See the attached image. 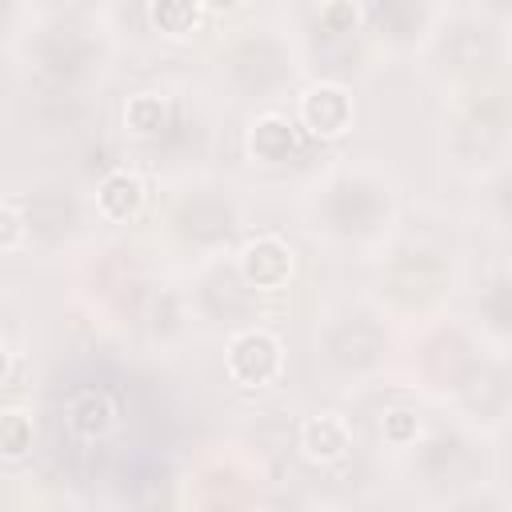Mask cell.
<instances>
[{"mask_svg":"<svg viewBox=\"0 0 512 512\" xmlns=\"http://www.w3.org/2000/svg\"><path fill=\"white\" fill-rule=\"evenodd\" d=\"M364 20H372L380 40L404 48V44H416V36L424 32L428 8H420V4H372V8H364Z\"/></svg>","mask_w":512,"mask_h":512,"instance_id":"17","label":"cell"},{"mask_svg":"<svg viewBox=\"0 0 512 512\" xmlns=\"http://www.w3.org/2000/svg\"><path fill=\"white\" fill-rule=\"evenodd\" d=\"M324 356L340 372H372L384 360V328L364 312H348L324 328Z\"/></svg>","mask_w":512,"mask_h":512,"instance_id":"5","label":"cell"},{"mask_svg":"<svg viewBox=\"0 0 512 512\" xmlns=\"http://www.w3.org/2000/svg\"><path fill=\"white\" fill-rule=\"evenodd\" d=\"M32 60L40 68V76H48L56 88H76L100 60L96 44L84 36V28H72V24H56V28H44L32 44Z\"/></svg>","mask_w":512,"mask_h":512,"instance_id":"2","label":"cell"},{"mask_svg":"<svg viewBox=\"0 0 512 512\" xmlns=\"http://www.w3.org/2000/svg\"><path fill=\"white\" fill-rule=\"evenodd\" d=\"M8 372H12V352H8V344L0 340V384L8 380Z\"/></svg>","mask_w":512,"mask_h":512,"instance_id":"29","label":"cell"},{"mask_svg":"<svg viewBox=\"0 0 512 512\" xmlns=\"http://www.w3.org/2000/svg\"><path fill=\"white\" fill-rule=\"evenodd\" d=\"M32 452V416L20 408H0V460H24Z\"/></svg>","mask_w":512,"mask_h":512,"instance_id":"22","label":"cell"},{"mask_svg":"<svg viewBox=\"0 0 512 512\" xmlns=\"http://www.w3.org/2000/svg\"><path fill=\"white\" fill-rule=\"evenodd\" d=\"M252 296H256V292L244 288V280H240L236 272H212V276L204 280V288H200V304H204V312L216 316V320H232V316L248 312Z\"/></svg>","mask_w":512,"mask_h":512,"instance_id":"18","label":"cell"},{"mask_svg":"<svg viewBox=\"0 0 512 512\" xmlns=\"http://www.w3.org/2000/svg\"><path fill=\"white\" fill-rule=\"evenodd\" d=\"M204 16H208V4H196V0H156V4H148V24L168 40L196 36Z\"/></svg>","mask_w":512,"mask_h":512,"instance_id":"19","label":"cell"},{"mask_svg":"<svg viewBox=\"0 0 512 512\" xmlns=\"http://www.w3.org/2000/svg\"><path fill=\"white\" fill-rule=\"evenodd\" d=\"M228 76L248 96H268L292 76V60L276 36H244L228 56Z\"/></svg>","mask_w":512,"mask_h":512,"instance_id":"3","label":"cell"},{"mask_svg":"<svg viewBox=\"0 0 512 512\" xmlns=\"http://www.w3.org/2000/svg\"><path fill=\"white\" fill-rule=\"evenodd\" d=\"M224 372L236 388H268L284 376V344L268 328H240L228 340Z\"/></svg>","mask_w":512,"mask_h":512,"instance_id":"4","label":"cell"},{"mask_svg":"<svg viewBox=\"0 0 512 512\" xmlns=\"http://www.w3.org/2000/svg\"><path fill=\"white\" fill-rule=\"evenodd\" d=\"M24 240H28V228H24L20 208L0 204V252H16V248H24Z\"/></svg>","mask_w":512,"mask_h":512,"instance_id":"27","label":"cell"},{"mask_svg":"<svg viewBox=\"0 0 512 512\" xmlns=\"http://www.w3.org/2000/svg\"><path fill=\"white\" fill-rule=\"evenodd\" d=\"M504 128H508V108L504 96H480L464 120L456 124V152L464 160H488L504 148Z\"/></svg>","mask_w":512,"mask_h":512,"instance_id":"10","label":"cell"},{"mask_svg":"<svg viewBox=\"0 0 512 512\" xmlns=\"http://www.w3.org/2000/svg\"><path fill=\"white\" fill-rule=\"evenodd\" d=\"M296 448H300V456H304L308 464L332 468V464L348 460V452H352V428H348V420L336 416V412H316V416H308V420L300 424Z\"/></svg>","mask_w":512,"mask_h":512,"instance_id":"12","label":"cell"},{"mask_svg":"<svg viewBox=\"0 0 512 512\" xmlns=\"http://www.w3.org/2000/svg\"><path fill=\"white\" fill-rule=\"evenodd\" d=\"M444 56L452 60V68L460 72H484L492 64V36L476 24H460L448 40H444Z\"/></svg>","mask_w":512,"mask_h":512,"instance_id":"21","label":"cell"},{"mask_svg":"<svg viewBox=\"0 0 512 512\" xmlns=\"http://www.w3.org/2000/svg\"><path fill=\"white\" fill-rule=\"evenodd\" d=\"M380 436L392 448H412L420 440V416L412 408H388L380 420Z\"/></svg>","mask_w":512,"mask_h":512,"instance_id":"24","label":"cell"},{"mask_svg":"<svg viewBox=\"0 0 512 512\" xmlns=\"http://www.w3.org/2000/svg\"><path fill=\"white\" fill-rule=\"evenodd\" d=\"M316 24L324 28L328 40H344V36H352L364 24V8L360 4H348V0H332V4H320L316 8Z\"/></svg>","mask_w":512,"mask_h":512,"instance_id":"23","label":"cell"},{"mask_svg":"<svg viewBox=\"0 0 512 512\" xmlns=\"http://www.w3.org/2000/svg\"><path fill=\"white\" fill-rule=\"evenodd\" d=\"M480 312L488 316V328H492L496 336H504V332H508L512 308H508V280H504V276H500V280L480 296Z\"/></svg>","mask_w":512,"mask_h":512,"instance_id":"25","label":"cell"},{"mask_svg":"<svg viewBox=\"0 0 512 512\" xmlns=\"http://www.w3.org/2000/svg\"><path fill=\"white\" fill-rule=\"evenodd\" d=\"M444 512H504L496 500H480V496H472V500H456L452 508H444Z\"/></svg>","mask_w":512,"mask_h":512,"instance_id":"28","label":"cell"},{"mask_svg":"<svg viewBox=\"0 0 512 512\" xmlns=\"http://www.w3.org/2000/svg\"><path fill=\"white\" fill-rule=\"evenodd\" d=\"M244 148L252 164H288L300 152V128L280 112H260L244 132Z\"/></svg>","mask_w":512,"mask_h":512,"instance_id":"13","label":"cell"},{"mask_svg":"<svg viewBox=\"0 0 512 512\" xmlns=\"http://www.w3.org/2000/svg\"><path fill=\"white\" fill-rule=\"evenodd\" d=\"M292 268H296V256L288 248V240L264 232V236H252L240 256H236V276L244 280V288L252 292H276L292 280Z\"/></svg>","mask_w":512,"mask_h":512,"instance_id":"9","label":"cell"},{"mask_svg":"<svg viewBox=\"0 0 512 512\" xmlns=\"http://www.w3.org/2000/svg\"><path fill=\"white\" fill-rule=\"evenodd\" d=\"M480 372H484V364L476 360V348L460 332H440L428 344V376L436 380V388L464 396Z\"/></svg>","mask_w":512,"mask_h":512,"instance_id":"11","label":"cell"},{"mask_svg":"<svg viewBox=\"0 0 512 512\" xmlns=\"http://www.w3.org/2000/svg\"><path fill=\"white\" fill-rule=\"evenodd\" d=\"M148 192H144V180L132 172V168H112L100 184H96V212L108 220V224H132L144 208Z\"/></svg>","mask_w":512,"mask_h":512,"instance_id":"15","label":"cell"},{"mask_svg":"<svg viewBox=\"0 0 512 512\" xmlns=\"http://www.w3.org/2000/svg\"><path fill=\"white\" fill-rule=\"evenodd\" d=\"M124 128L136 140H160L172 128V100L156 88H140L124 100Z\"/></svg>","mask_w":512,"mask_h":512,"instance_id":"16","label":"cell"},{"mask_svg":"<svg viewBox=\"0 0 512 512\" xmlns=\"http://www.w3.org/2000/svg\"><path fill=\"white\" fill-rule=\"evenodd\" d=\"M176 232L196 248H216L236 232V204L224 192H192L176 208Z\"/></svg>","mask_w":512,"mask_h":512,"instance_id":"8","label":"cell"},{"mask_svg":"<svg viewBox=\"0 0 512 512\" xmlns=\"http://www.w3.org/2000/svg\"><path fill=\"white\" fill-rule=\"evenodd\" d=\"M180 328V296L176 292H160L156 304H152V332L164 340Z\"/></svg>","mask_w":512,"mask_h":512,"instance_id":"26","label":"cell"},{"mask_svg":"<svg viewBox=\"0 0 512 512\" xmlns=\"http://www.w3.org/2000/svg\"><path fill=\"white\" fill-rule=\"evenodd\" d=\"M396 212V196L384 180L368 172H344L324 188L320 200V220L332 236L344 240H368L376 236Z\"/></svg>","mask_w":512,"mask_h":512,"instance_id":"1","label":"cell"},{"mask_svg":"<svg viewBox=\"0 0 512 512\" xmlns=\"http://www.w3.org/2000/svg\"><path fill=\"white\" fill-rule=\"evenodd\" d=\"M20 216H24V228L32 240L40 244H60L76 232L80 224V204L76 196L64 188V184H40L24 196L20 204Z\"/></svg>","mask_w":512,"mask_h":512,"instance_id":"7","label":"cell"},{"mask_svg":"<svg viewBox=\"0 0 512 512\" xmlns=\"http://www.w3.org/2000/svg\"><path fill=\"white\" fill-rule=\"evenodd\" d=\"M464 456H468V444L456 432H432L428 440H416V468L424 480H444L448 472H456Z\"/></svg>","mask_w":512,"mask_h":512,"instance_id":"20","label":"cell"},{"mask_svg":"<svg viewBox=\"0 0 512 512\" xmlns=\"http://www.w3.org/2000/svg\"><path fill=\"white\" fill-rule=\"evenodd\" d=\"M352 120H356V100L336 80L308 84L296 100V124L316 140H340L352 128Z\"/></svg>","mask_w":512,"mask_h":512,"instance_id":"6","label":"cell"},{"mask_svg":"<svg viewBox=\"0 0 512 512\" xmlns=\"http://www.w3.org/2000/svg\"><path fill=\"white\" fill-rule=\"evenodd\" d=\"M64 424H68V432H72L80 444H104V440L116 432L120 412H116V404H112V396H108L104 388H84V392H76V396L68 400Z\"/></svg>","mask_w":512,"mask_h":512,"instance_id":"14","label":"cell"}]
</instances>
